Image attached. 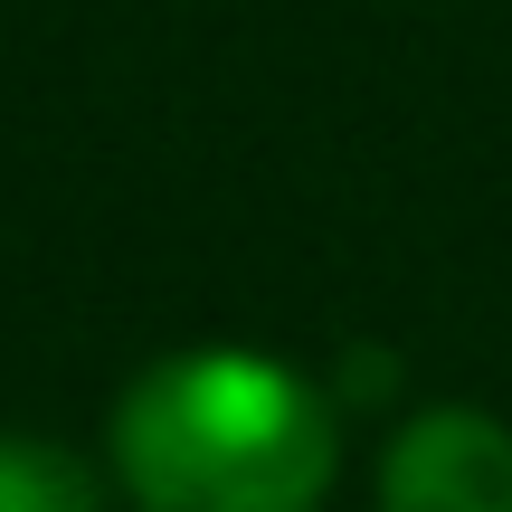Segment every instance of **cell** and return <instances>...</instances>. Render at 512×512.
<instances>
[{
  "mask_svg": "<svg viewBox=\"0 0 512 512\" xmlns=\"http://www.w3.org/2000/svg\"><path fill=\"white\" fill-rule=\"evenodd\" d=\"M0 512H105V484L57 437H10L0 427Z\"/></svg>",
  "mask_w": 512,
  "mask_h": 512,
  "instance_id": "3",
  "label": "cell"
},
{
  "mask_svg": "<svg viewBox=\"0 0 512 512\" xmlns=\"http://www.w3.org/2000/svg\"><path fill=\"white\" fill-rule=\"evenodd\" d=\"M380 389H399V361H370V351H351V399H380Z\"/></svg>",
  "mask_w": 512,
  "mask_h": 512,
  "instance_id": "4",
  "label": "cell"
},
{
  "mask_svg": "<svg viewBox=\"0 0 512 512\" xmlns=\"http://www.w3.org/2000/svg\"><path fill=\"white\" fill-rule=\"evenodd\" d=\"M380 512H512V427L484 408H427L380 456Z\"/></svg>",
  "mask_w": 512,
  "mask_h": 512,
  "instance_id": "2",
  "label": "cell"
},
{
  "mask_svg": "<svg viewBox=\"0 0 512 512\" xmlns=\"http://www.w3.org/2000/svg\"><path fill=\"white\" fill-rule=\"evenodd\" d=\"M114 475L143 512H313L332 494V408L266 351H181L124 389Z\"/></svg>",
  "mask_w": 512,
  "mask_h": 512,
  "instance_id": "1",
  "label": "cell"
}]
</instances>
